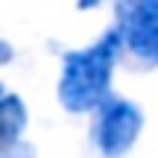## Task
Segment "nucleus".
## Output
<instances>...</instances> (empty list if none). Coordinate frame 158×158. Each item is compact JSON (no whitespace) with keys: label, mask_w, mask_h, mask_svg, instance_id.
<instances>
[{"label":"nucleus","mask_w":158,"mask_h":158,"mask_svg":"<svg viewBox=\"0 0 158 158\" xmlns=\"http://www.w3.org/2000/svg\"><path fill=\"white\" fill-rule=\"evenodd\" d=\"M32 147L23 141H15V143H0V158H32Z\"/></svg>","instance_id":"obj_5"},{"label":"nucleus","mask_w":158,"mask_h":158,"mask_svg":"<svg viewBox=\"0 0 158 158\" xmlns=\"http://www.w3.org/2000/svg\"><path fill=\"white\" fill-rule=\"evenodd\" d=\"M0 97H3V85H0Z\"/></svg>","instance_id":"obj_8"},{"label":"nucleus","mask_w":158,"mask_h":158,"mask_svg":"<svg viewBox=\"0 0 158 158\" xmlns=\"http://www.w3.org/2000/svg\"><path fill=\"white\" fill-rule=\"evenodd\" d=\"M27 126V106L18 97H0V143L21 141V132Z\"/></svg>","instance_id":"obj_4"},{"label":"nucleus","mask_w":158,"mask_h":158,"mask_svg":"<svg viewBox=\"0 0 158 158\" xmlns=\"http://www.w3.org/2000/svg\"><path fill=\"white\" fill-rule=\"evenodd\" d=\"M12 56H15L12 44H9V41H3V38H0V64H9V62H12Z\"/></svg>","instance_id":"obj_6"},{"label":"nucleus","mask_w":158,"mask_h":158,"mask_svg":"<svg viewBox=\"0 0 158 158\" xmlns=\"http://www.w3.org/2000/svg\"><path fill=\"white\" fill-rule=\"evenodd\" d=\"M102 0H76V6L79 9H94V6H100Z\"/></svg>","instance_id":"obj_7"},{"label":"nucleus","mask_w":158,"mask_h":158,"mask_svg":"<svg viewBox=\"0 0 158 158\" xmlns=\"http://www.w3.org/2000/svg\"><path fill=\"white\" fill-rule=\"evenodd\" d=\"M117 35L138 59L158 64V0H120Z\"/></svg>","instance_id":"obj_3"},{"label":"nucleus","mask_w":158,"mask_h":158,"mask_svg":"<svg viewBox=\"0 0 158 158\" xmlns=\"http://www.w3.org/2000/svg\"><path fill=\"white\" fill-rule=\"evenodd\" d=\"M141 126H143V114L138 111V106L117 100V97H108L100 106V117H97V126H94V141L106 158H120L138 141Z\"/></svg>","instance_id":"obj_2"},{"label":"nucleus","mask_w":158,"mask_h":158,"mask_svg":"<svg viewBox=\"0 0 158 158\" xmlns=\"http://www.w3.org/2000/svg\"><path fill=\"white\" fill-rule=\"evenodd\" d=\"M120 44L123 41L117 29H108L91 47L64 56L62 76H59V100L68 111L82 114L91 108H100L108 100V82H111L114 64L120 56Z\"/></svg>","instance_id":"obj_1"}]
</instances>
